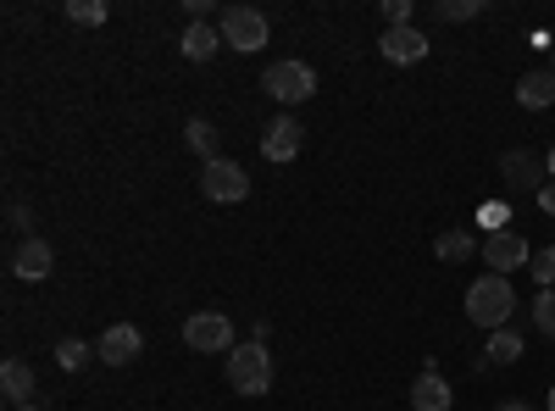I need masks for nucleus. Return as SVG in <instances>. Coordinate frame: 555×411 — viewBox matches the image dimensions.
Returning <instances> with one entry per match:
<instances>
[{"instance_id":"32","label":"nucleus","mask_w":555,"mask_h":411,"mask_svg":"<svg viewBox=\"0 0 555 411\" xmlns=\"http://www.w3.org/2000/svg\"><path fill=\"white\" fill-rule=\"evenodd\" d=\"M12 411H39V406H12Z\"/></svg>"},{"instance_id":"10","label":"nucleus","mask_w":555,"mask_h":411,"mask_svg":"<svg viewBox=\"0 0 555 411\" xmlns=\"http://www.w3.org/2000/svg\"><path fill=\"white\" fill-rule=\"evenodd\" d=\"M528 261H533V251H528L522 234H512V228H500V234L483 240V267H494L500 279H505V272H517V267H528Z\"/></svg>"},{"instance_id":"9","label":"nucleus","mask_w":555,"mask_h":411,"mask_svg":"<svg viewBox=\"0 0 555 411\" xmlns=\"http://www.w3.org/2000/svg\"><path fill=\"white\" fill-rule=\"evenodd\" d=\"M300 140H306V128H300L289 112H278V117L261 128V156H267V162H295V156H300Z\"/></svg>"},{"instance_id":"3","label":"nucleus","mask_w":555,"mask_h":411,"mask_svg":"<svg viewBox=\"0 0 555 411\" xmlns=\"http://www.w3.org/2000/svg\"><path fill=\"white\" fill-rule=\"evenodd\" d=\"M261 89H267L272 101H284V106H300V101L317 95V73L306 62H272L261 73Z\"/></svg>"},{"instance_id":"2","label":"nucleus","mask_w":555,"mask_h":411,"mask_svg":"<svg viewBox=\"0 0 555 411\" xmlns=\"http://www.w3.org/2000/svg\"><path fill=\"white\" fill-rule=\"evenodd\" d=\"M228 389L245 395V400H261L272 389V356H267V345L250 339V345L228 350Z\"/></svg>"},{"instance_id":"16","label":"nucleus","mask_w":555,"mask_h":411,"mask_svg":"<svg viewBox=\"0 0 555 411\" xmlns=\"http://www.w3.org/2000/svg\"><path fill=\"white\" fill-rule=\"evenodd\" d=\"M0 389H7V400H17V406H34V368L12 356L7 368H0Z\"/></svg>"},{"instance_id":"13","label":"nucleus","mask_w":555,"mask_h":411,"mask_svg":"<svg viewBox=\"0 0 555 411\" xmlns=\"http://www.w3.org/2000/svg\"><path fill=\"white\" fill-rule=\"evenodd\" d=\"M455 400H450V384L434 373V361L423 373H416V384H411V411H450Z\"/></svg>"},{"instance_id":"25","label":"nucleus","mask_w":555,"mask_h":411,"mask_svg":"<svg viewBox=\"0 0 555 411\" xmlns=\"http://www.w3.org/2000/svg\"><path fill=\"white\" fill-rule=\"evenodd\" d=\"M411 17H416L411 0H384V23H389V28H411Z\"/></svg>"},{"instance_id":"11","label":"nucleus","mask_w":555,"mask_h":411,"mask_svg":"<svg viewBox=\"0 0 555 411\" xmlns=\"http://www.w3.org/2000/svg\"><path fill=\"white\" fill-rule=\"evenodd\" d=\"M378 51H384V62H395V67H416V62H428V34H423V28H384Z\"/></svg>"},{"instance_id":"21","label":"nucleus","mask_w":555,"mask_h":411,"mask_svg":"<svg viewBox=\"0 0 555 411\" xmlns=\"http://www.w3.org/2000/svg\"><path fill=\"white\" fill-rule=\"evenodd\" d=\"M67 17H73L78 28H101V23L112 17V7H106V0H67Z\"/></svg>"},{"instance_id":"5","label":"nucleus","mask_w":555,"mask_h":411,"mask_svg":"<svg viewBox=\"0 0 555 411\" xmlns=\"http://www.w3.org/2000/svg\"><path fill=\"white\" fill-rule=\"evenodd\" d=\"M201 190H206V201H217V206H240V201L250 195V172H245L240 162L217 156V162H206V172H201Z\"/></svg>"},{"instance_id":"30","label":"nucleus","mask_w":555,"mask_h":411,"mask_svg":"<svg viewBox=\"0 0 555 411\" xmlns=\"http://www.w3.org/2000/svg\"><path fill=\"white\" fill-rule=\"evenodd\" d=\"M494 411H533V406H522V400H512V406H494Z\"/></svg>"},{"instance_id":"27","label":"nucleus","mask_w":555,"mask_h":411,"mask_svg":"<svg viewBox=\"0 0 555 411\" xmlns=\"http://www.w3.org/2000/svg\"><path fill=\"white\" fill-rule=\"evenodd\" d=\"M7 222L17 228V234H28V228H34V217H28V206H12V211H7Z\"/></svg>"},{"instance_id":"18","label":"nucleus","mask_w":555,"mask_h":411,"mask_svg":"<svg viewBox=\"0 0 555 411\" xmlns=\"http://www.w3.org/2000/svg\"><path fill=\"white\" fill-rule=\"evenodd\" d=\"M517 356H522V334H517V329H494V334H489V350H483V361L505 368V361H517Z\"/></svg>"},{"instance_id":"23","label":"nucleus","mask_w":555,"mask_h":411,"mask_svg":"<svg viewBox=\"0 0 555 411\" xmlns=\"http://www.w3.org/2000/svg\"><path fill=\"white\" fill-rule=\"evenodd\" d=\"M533 329H539L544 339H555V290H539V295H533Z\"/></svg>"},{"instance_id":"24","label":"nucleus","mask_w":555,"mask_h":411,"mask_svg":"<svg viewBox=\"0 0 555 411\" xmlns=\"http://www.w3.org/2000/svg\"><path fill=\"white\" fill-rule=\"evenodd\" d=\"M528 272L539 279V290H555V245H544V251H533V261H528Z\"/></svg>"},{"instance_id":"20","label":"nucleus","mask_w":555,"mask_h":411,"mask_svg":"<svg viewBox=\"0 0 555 411\" xmlns=\"http://www.w3.org/2000/svg\"><path fill=\"white\" fill-rule=\"evenodd\" d=\"M89 361H95V350H89L83 339H62V345H56V368H62V373H83Z\"/></svg>"},{"instance_id":"17","label":"nucleus","mask_w":555,"mask_h":411,"mask_svg":"<svg viewBox=\"0 0 555 411\" xmlns=\"http://www.w3.org/2000/svg\"><path fill=\"white\" fill-rule=\"evenodd\" d=\"M434 256L439 261H473L478 256V240L467 234V228H444V234L434 240Z\"/></svg>"},{"instance_id":"4","label":"nucleus","mask_w":555,"mask_h":411,"mask_svg":"<svg viewBox=\"0 0 555 411\" xmlns=\"http://www.w3.org/2000/svg\"><path fill=\"white\" fill-rule=\"evenodd\" d=\"M183 345L201 350V356H228L234 350V323H228V311H195L190 323H183Z\"/></svg>"},{"instance_id":"6","label":"nucleus","mask_w":555,"mask_h":411,"mask_svg":"<svg viewBox=\"0 0 555 411\" xmlns=\"http://www.w3.org/2000/svg\"><path fill=\"white\" fill-rule=\"evenodd\" d=\"M217 34H222V44L228 51H261L267 44V17L256 12V7H228L222 12V23H217Z\"/></svg>"},{"instance_id":"8","label":"nucleus","mask_w":555,"mask_h":411,"mask_svg":"<svg viewBox=\"0 0 555 411\" xmlns=\"http://www.w3.org/2000/svg\"><path fill=\"white\" fill-rule=\"evenodd\" d=\"M95 356L106 361V368H133L139 356H145V334H139L133 323H112L95 345Z\"/></svg>"},{"instance_id":"15","label":"nucleus","mask_w":555,"mask_h":411,"mask_svg":"<svg viewBox=\"0 0 555 411\" xmlns=\"http://www.w3.org/2000/svg\"><path fill=\"white\" fill-rule=\"evenodd\" d=\"M517 101H522L528 112L555 106V73H522V78H517Z\"/></svg>"},{"instance_id":"19","label":"nucleus","mask_w":555,"mask_h":411,"mask_svg":"<svg viewBox=\"0 0 555 411\" xmlns=\"http://www.w3.org/2000/svg\"><path fill=\"white\" fill-rule=\"evenodd\" d=\"M183 140H190V151H195V156L217 162V128H211L206 117H190V128H183Z\"/></svg>"},{"instance_id":"12","label":"nucleus","mask_w":555,"mask_h":411,"mask_svg":"<svg viewBox=\"0 0 555 411\" xmlns=\"http://www.w3.org/2000/svg\"><path fill=\"white\" fill-rule=\"evenodd\" d=\"M12 272H17V279H28V284H44V279L56 272V251H51V240L28 234V240L17 245V256H12Z\"/></svg>"},{"instance_id":"26","label":"nucleus","mask_w":555,"mask_h":411,"mask_svg":"<svg viewBox=\"0 0 555 411\" xmlns=\"http://www.w3.org/2000/svg\"><path fill=\"white\" fill-rule=\"evenodd\" d=\"M483 228H489V234H500V228H505V206H500V201L483 206Z\"/></svg>"},{"instance_id":"31","label":"nucleus","mask_w":555,"mask_h":411,"mask_svg":"<svg viewBox=\"0 0 555 411\" xmlns=\"http://www.w3.org/2000/svg\"><path fill=\"white\" fill-rule=\"evenodd\" d=\"M544 411H555V389H550V400H544Z\"/></svg>"},{"instance_id":"22","label":"nucleus","mask_w":555,"mask_h":411,"mask_svg":"<svg viewBox=\"0 0 555 411\" xmlns=\"http://www.w3.org/2000/svg\"><path fill=\"white\" fill-rule=\"evenodd\" d=\"M434 17H444V23H467V17H483V0H434Z\"/></svg>"},{"instance_id":"28","label":"nucleus","mask_w":555,"mask_h":411,"mask_svg":"<svg viewBox=\"0 0 555 411\" xmlns=\"http://www.w3.org/2000/svg\"><path fill=\"white\" fill-rule=\"evenodd\" d=\"M539 211H550V217H555V184H544V190H539Z\"/></svg>"},{"instance_id":"29","label":"nucleus","mask_w":555,"mask_h":411,"mask_svg":"<svg viewBox=\"0 0 555 411\" xmlns=\"http://www.w3.org/2000/svg\"><path fill=\"white\" fill-rule=\"evenodd\" d=\"M544 172H550V184H555V145H550V156H544Z\"/></svg>"},{"instance_id":"1","label":"nucleus","mask_w":555,"mask_h":411,"mask_svg":"<svg viewBox=\"0 0 555 411\" xmlns=\"http://www.w3.org/2000/svg\"><path fill=\"white\" fill-rule=\"evenodd\" d=\"M517 311V295H512V279H500V272H483V279L467 290V317L478 329H505V317Z\"/></svg>"},{"instance_id":"7","label":"nucleus","mask_w":555,"mask_h":411,"mask_svg":"<svg viewBox=\"0 0 555 411\" xmlns=\"http://www.w3.org/2000/svg\"><path fill=\"white\" fill-rule=\"evenodd\" d=\"M500 178H505V190H512V195H539V190L550 184V172H544L539 156H528V151H505V156H500Z\"/></svg>"},{"instance_id":"14","label":"nucleus","mask_w":555,"mask_h":411,"mask_svg":"<svg viewBox=\"0 0 555 411\" xmlns=\"http://www.w3.org/2000/svg\"><path fill=\"white\" fill-rule=\"evenodd\" d=\"M178 51L190 56V62H211L222 51V34L211 23H190V28H183V39H178Z\"/></svg>"}]
</instances>
